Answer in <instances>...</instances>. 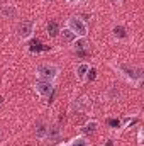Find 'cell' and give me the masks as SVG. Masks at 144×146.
<instances>
[{
    "instance_id": "3",
    "label": "cell",
    "mask_w": 144,
    "mask_h": 146,
    "mask_svg": "<svg viewBox=\"0 0 144 146\" xmlns=\"http://www.w3.org/2000/svg\"><path fill=\"white\" fill-rule=\"evenodd\" d=\"M65 27H68L76 37H87L88 36V24L81 17H78V15H71L66 21V26Z\"/></svg>"
},
{
    "instance_id": "10",
    "label": "cell",
    "mask_w": 144,
    "mask_h": 146,
    "mask_svg": "<svg viewBox=\"0 0 144 146\" xmlns=\"http://www.w3.org/2000/svg\"><path fill=\"white\" fill-rule=\"evenodd\" d=\"M46 139H49V141H59L61 139V129H59V126H49Z\"/></svg>"
},
{
    "instance_id": "23",
    "label": "cell",
    "mask_w": 144,
    "mask_h": 146,
    "mask_svg": "<svg viewBox=\"0 0 144 146\" xmlns=\"http://www.w3.org/2000/svg\"><path fill=\"white\" fill-rule=\"evenodd\" d=\"M117 2H122V0H117Z\"/></svg>"
},
{
    "instance_id": "5",
    "label": "cell",
    "mask_w": 144,
    "mask_h": 146,
    "mask_svg": "<svg viewBox=\"0 0 144 146\" xmlns=\"http://www.w3.org/2000/svg\"><path fill=\"white\" fill-rule=\"evenodd\" d=\"M34 92L42 99H49L54 92V83L53 82H46V80H37L34 83Z\"/></svg>"
},
{
    "instance_id": "8",
    "label": "cell",
    "mask_w": 144,
    "mask_h": 146,
    "mask_svg": "<svg viewBox=\"0 0 144 146\" xmlns=\"http://www.w3.org/2000/svg\"><path fill=\"white\" fill-rule=\"evenodd\" d=\"M88 70H90V65L87 61H81L76 65V70H75V75L80 82H85L87 80V75H88Z\"/></svg>"
},
{
    "instance_id": "15",
    "label": "cell",
    "mask_w": 144,
    "mask_h": 146,
    "mask_svg": "<svg viewBox=\"0 0 144 146\" xmlns=\"http://www.w3.org/2000/svg\"><path fill=\"white\" fill-rule=\"evenodd\" d=\"M112 33H114V37H117V39H126L127 37V31H126L124 26H115L112 29Z\"/></svg>"
},
{
    "instance_id": "18",
    "label": "cell",
    "mask_w": 144,
    "mask_h": 146,
    "mask_svg": "<svg viewBox=\"0 0 144 146\" xmlns=\"http://www.w3.org/2000/svg\"><path fill=\"white\" fill-rule=\"evenodd\" d=\"M31 51H39L41 49V42L39 41H34V42H31V48H29Z\"/></svg>"
},
{
    "instance_id": "6",
    "label": "cell",
    "mask_w": 144,
    "mask_h": 146,
    "mask_svg": "<svg viewBox=\"0 0 144 146\" xmlns=\"http://www.w3.org/2000/svg\"><path fill=\"white\" fill-rule=\"evenodd\" d=\"M0 15H2L3 19H15V17L19 15V10H17L15 5H12V3H5V5L0 7Z\"/></svg>"
},
{
    "instance_id": "13",
    "label": "cell",
    "mask_w": 144,
    "mask_h": 146,
    "mask_svg": "<svg viewBox=\"0 0 144 146\" xmlns=\"http://www.w3.org/2000/svg\"><path fill=\"white\" fill-rule=\"evenodd\" d=\"M59 36H61V39H63V41H66V42H70V44H71L73 41L76 39V36L73 34L68 27H63V29L59 31Z\"/></svg>"
},
{
    "instance_id": "2",
    "label": "cell",
    "mask_w": 144,
    "mask_h": 146,
    "mask_svg": "<svg viewBox=\"0 0 144 146\" xmlns=\"http://www.w3.org/2000/svg\"><path fill=\"white\" fill-rule=\"evenodd\" d=\"M36 76L39 80H46V82H56V78L59 76V66L54 63H41L36 66Z\"/></svg>"
},
{
    "instance_id": "19",
    "label": "cell",
    "mask_w": 144,
    "mask_h": 146,
    "mask_svg": "<svg viewBox=\"0 0 144 146\" xmlns=\"http://www.w3.org/2000/svg\"><path fill=\"white\" fill-rule=\"evenodd\" d=\"M143 127H139V129H137V145L139 146H143Z\"/></svg>"
},
{
    "instance_id": "16",
    "label": "cell",
    "mask_w": 144,
    "mask_h": 146,
    "mask_svg": "<svg viewBox=\"0 0 144 146\" xmlns=\"http://www.w3.org/2000/svg\"><path fill=\"white\" fill-rule=\"evenodd\" d=\"M120 95H122V94H120V90H119L115 85H112V87L108 88V92H107V97L110 99V100H117Z\"/></svg>"
},
{
    "instance_id": "20",
    "label": "cell",
    "mask_w": 144,
    "mask_h": 146,
    "mask_svg": "<svg viewBox=\"0 0 144 146\" xmlns=\"http://www.w3.org/2000/svg\"><path fill=\"white\" fill-rule=\"evenodd\" d=\"M108 126H112V127H120V121H117V119H108Z\"/></svg>"
},
{
    "instance_id": "12",
    "label": "cell",
    "mask_w": 144,
    "mask_h": 146,
    "mask_svg": "<svg viewBox=\"0 0 144 146\" xmlns=\"http://www.w3.org/2000/svg\"><path fill=\"white\" fill-rule=\"evenodd\" d=\"M97 127H98V122L95 121V119H92V121H88V122H85L83 124V127H81V133L87 136V134H93L95 131H97Z\"/></svg>"
},
{
    "instance_id": "9",
    "label": "cell",
    "mask_w": 144,
    "mask_h": 146,
    "mask_svg": "<svg viewBox=\"0 0 144 146\" xmlns=\"http://www.w3.org/2000/svg\"><path fill=\"white\" fill-rule=\"evenodd\" d=\"M48 129H49V124H48V122H44V121L37 122L36 124V131H34L36 138H39V139H46V136H48Z\"/></svg>"
},
{
    "instance_id": "17",
    "label": "cell",
    "mask_w": 144,
    "mask_h": 146,
    "mask_svg": "<svg viewBox=\"0 0 144 146\" xmlns=\"http://www.w3.org/2000/svg\"><path fill=\"white\" fill-rule=\"evenodd\" d=\"M97 78V70L93 68V66H90V70H88V75H87V80H90V82H93Z\"/></svg>"
},
{
    "instance_id": "1",
    "label": "cell",
    "mask_w": 144,
    "mask_h": 146,
    "mask_svg": "<svg viewBox=\"0 0 144 146\" xmlns=\"http://www.w3.org/2000/svg\"><path fill=\"white\" fill-rule=\"evenodd\" d=\"M117 72L120 73V76L129 82L131 85L134 87H139L144 80V70L141 66H136V65H127V63H114L112 65Z\"/></svg>"
},
{
    "instance_id": "21",
    "label": "cell",
    "mask_w": 144,
    "mask_h": 146,
    "mask_svg": "<svg viewBox=\"0 0 144 146\" xmlns=\"http://www.w3.org/2000/svg\"><path fill=\"white\" fill-rule=\"evenodd\" d=\"M56 146H68V143H58Z\"/></svg>"
},
{
    "instance_id": "7",
    "label": "cell",
    "mask_w": 144,
    "mask_h": 146,
    "mask_svg": "<svg viewBox=\"0 0 144 146\" xmlns=\"http://www.w3.org/2000/svg\"><path fill=\"white\" fill-rule=\"evenodd\" d=\"M71 48H73V51L83 54V51H87V49L90 48V42L87 41V37H76L71 42Z\"/></svg>"
},
{
    "instance_id": "14",
    "label": "cell",
    "mask_w": 144,
    "mask_h": 146,
    "mask_svg": "<svg viewBox=\"0 0 144 146\" xmlns=\"http://www.w3.org/2000/svg\"><path fill=\"white\" fill-rule=\"evenodd\" d=\"M59 31H61V29H59V24H58L56 21H51V22L48 24V34H49V36L56 37L59 34Z\"/></svg>"
},
{
    "instance_id": "4",
    "label": "cell",
    "mask_w": 144,
    "mask_h": 146,
    "mask_svg": "<svg viewBox=\"0 0 144 146\" xmlns=\"http://www.w3.org/2000/svg\"><path fill=\"white\" fill-rule=\"evenodd\" d=\"M34 31H36V24L32 21H22V22H19V26L15 29V34L20 41H29L34 36Z\"/></svg>"
},
{
    "instance_id": "22",
    "label": "cell",
    "mask_w": 144,
    "mask_h": 146,
    "mask_svg": "<svg viewBox=\"0 0 144 146\" xmlns=\"http://www.w3.org/2000/svg\"><path fill=\"white\" fill-rule=\"evenodd\" d=\"M2 102H3V97H2V95H0V104H2Z\"/></svg>"
},
{
    "instance_id": "11",
    "label": "cell",
    "mask_w": 144,
    "mask_h": 146,
    "mask_svg": "<svg viewBox=\"0 0 144 146\" xmlns=\"http://www.w3.org/2000/svg\"><path fill=\"white\" fill-rule=\"evenodd\" d=\"M68 146H92V145H90V139L85 134H80V136L73 138L71 141H68Z\"/></svg>"
}]
</instances>
